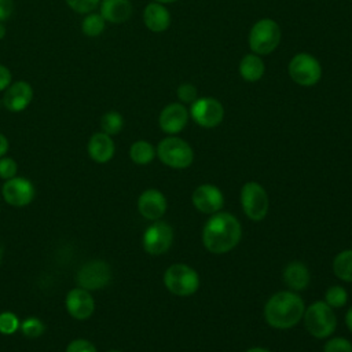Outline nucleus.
Returning a JSON list of instances; mask_svg holds the SVG:
<instances>
[{"instance_id":"f257e3e1","label":"nucleus","mask_w":352,"mask_h":352,"mask_svg":"<svg viewBox=\"0 0 352 352\" xmlns=\"http://www.w3.org/2000/svg\"><path fill=\"white\" fill-rule=\"evenodd\" d=\"M241 236V223L228 212L213 213L202 230L204 246L214 254H223L232 250L239 243Z\"/></svg>"},{"instance_id":"f03ea898","label":"nucleus","mask_w":352,"mask_h":352,"mask_svg":"<svg viewBox=\"0 0 352 352\" xmlns=\"http://www.w3.org/2000/svg\"><path fill=\"white\" fill-rule=\"evenodd\" d=\"M304 311V300L297 293L278 292L265 302L264 318L271 327L286 330L302 319Z\"/></svg>"},{"instance_id":"7ed1b4c3","label":"nucleus","mask_w":352,"mask_h":352,"mask_svg":"<svg viewBox=\"0 0 352 352\" xmlns=\"http://www.w3.org/2000/svg\"><path fill=\"white\" fill-rule=\"evenodd\" d=\"M307 330L315 338H327L337 327V318L330 305L324 301H315L304 311Z\"/></svg>"},{"instance_id":"20e7f679","label":"nucleus","mask_w":352,"mask_h":352,"mask_svg":"<svg viewBox=\"0 0 352 352\" xmlns=\"http://www.w3.org/2000/svg\"><path fill=\"white\" fill-rule=\"evenodd\" d=\"M280 28L271 18L257 21L249 33V47L253 54L268 55L276 50L280 43Z\"/></svg>"},{"instance_id":"39448f33","label":"nucleus","mask_w":352,"mask_h":352,"mask_svg":"<svg viewBox=\"0 0 352 352\" xmlns=\"http://www.w3.org/2000/svg\"><path fill=\"white\" fill-rule=\"evenodd\" d=\"M155 153L162 164L175 169L188 168L194 161L191 146L186 140L172 135L158 143Z\"/></svg>"},{"instance_id":"423d86ee","label":"nucleus","mask_w":352,"mask_h":352,"mask_svg":"<svg viewBox=\"0 0 352 352\" xmlns=\"http://www.w3.org/2000/svg\"><path fill=\"white\" fill-rule=\"evenodd\" d=\"M165 287L175 296L187 297L194 294L199 287L198 272L187 264H172L164 274Z\"/></svg>"},{"instance_id":"0eeeda50","label":"nucleus","mask_w":352,"mask_h":352,"mask_svg":"<svg viewBox=\"0 0 352 352\" xmlns=\"http://www.w3.org/2000/svg\"><path fill=\"white\" fill-rule=\"evenodd\" d=\"M287 73L296 84L301 87H312L322 77V66L314 55L298 52L290 59Z\"/></svg>"},{"instance_id":"6e6552de","label":"nucleus","mask_w":352,"mask_h":352,"mask_svg":"<svg viewBox=\"0 0 352 352\" xmlns=\"http://www.w3.org/2000/svg\"><path fill=\"white\" fill-rule=\"evenodd\" d=\"M241 204L245 214L253 221L263 220L270 209L267 191L256 182H248L242 186Z\"/></svg>"},{"instance_id":"1a4fd4ad","label":"nucleus","mask_w":352,"mask_h":352,"mask_svg":"<svg viewBox=\"0 0 352 352\" xmlns=\"http://www.w3.org/2000/svg\"><path fill=\"white\" fill-rule=\"evenodd\" d=\"M111 280V268L103 260H91L84 263L77 274L76 282L78 287L85 290H98L107 286Z\"/></svg>"},{"instance_id":"9d476101","label":"nucleus","mask_w":352,"mask_h":352,"mask_svg":"<svg viewBox=\"0 0 352 352\" xmlns=\"http://www.w3.org/2000/svg\"><path fill=\"white\" fill-rule=\"evenodd\" d=\"M190 116L199 126L214 128L224 118V107L217 99L212 96L197 98L191 103Z\"/></svg>"},{"instance_id":"9b49d317","label":"nucleus","mask_w":352,"mask_h":352,"mask_svg":"<svg viewBox=\"0 0 352 352\" xmlns=\"http://www.w3.org/2000/svg\"><path fill=\"white\" fill-rule=\"evenodd\" d=\"M143 249L153 256L162 254L168 252L173 242L172 227L161 220H155L148 226L143 234Z\"/></svg>"},{"instance_id":"f8f14e48","label":"nucleus","mask_w":352,"mask_h":352,"mask_svg":"<svg viewBox=\"0 0 352 352\" xmlns=\"http://www.w3.org/2000/svg\"><path fill=\"white\" fill-rule=\"evenodd\" d=\"M1 195L4 201L15 208L29 205L34 198L33 183L22 176H14L4 182L1 187Z\"/></svg>"},{"instance_id":"ddd939ff","label":"nucleus","mask_w":352,"mask_h":352,"mask_svg":"<svg viewBox=\"0 0 352 352\" xmlns=\"http://www.w3.org/2000/svg\"><path fill=\"white\" fill-rule=\"evenodd\" d=\"M65 307L72 318L77 320H84L94 314L95 301L89 290L77 286L66 294Z\"/></svg>"},{"instance_id":"4468645a","label":"nucleus","mask_w":352,"mask_h":352,"mask_svg":"<svg viewBox=\"0 0 352 352\" xmlns=\"http://www.w3.org/2000/svg\"><path fill=\"white\" fill-rule=\"evenodd\" d=\"M192 205L202 213L213 214L217 213L224 204L223 192L213 184L198 186L191 195Z\"/></svg>"},{"instance_id":"2eb2a0df","label":"nucleus","mask_w":352,"mask_h":352,"mask_svg":"<svg viewBox=\"0 0 352 352\" xmlns=\"http://www.w3.org/2000/svg\"><path fill=\"white\" fill-rule=\"evenodd\" d=\"M190 113L182 103L166 104L158 117L160 128L168 135H176L184 129L188 122Z\"/></svg>"},{"instance_id":"dca6fc26","label":"nucleus","mask_w":352,"mask_h":352,"mask_svg":"<svg viewBox=\"0 0 352 352\" xmlns=\"http://www.w3.org/2000/svg\"><path fill=\"white\" fill-rule=\"evenodd\" d=\"M33 100V88L28 81H15L4 91L3 104L8 111L19 113Z\"/></svg>"},{"instance_id":"f3484780","label":"nucleus","mask_w":352,"mask_h":352,"mask_svg":"<svg viewBox=\"0 0 352 352\" xmlns=\"http://www.w3.org/2000/svg\"><path fill=\"white\" fill-rule=\"evenodd\" d=\"M138 210L147 220H160L166 212V198L160 190H144L138 198Z\"/></svg>"},{"instance_id":"a211bd4d","label":"nucleus","mask_w":352,"mask_h":352,"mask_svg":"<svg viewBox=\"0 0 352 352\" xmlns=\"http://www.w3.org/2000/svg\"><path fill=\"white\" fill-rule=\"evenodd\" d=\"M87 150H88L89 157L95 162L106 164L113 158L116 146H114V142L110 135H107L104 132H96L89 138Z\"/></svg>"},{"instance_id":"6ab92c4d","label":"nucleus","mask_w":352,"mask_h":352,"mask_svg":"<svg viewBox=\"0 0 352 352\" xmlns=\"http://www.w3.org/2000/svg\"><path fill=\"white\" fill-rule=\"evenodd\" d=\"M143 22L148 30L161 33L169 28L170 14L161 3L153 1L148 3L143 11Z\"/></svg>"},{"instance_id":"aec40b11","label":"nucleus","mask_w":352,"mask_h":352,"mask_svg":"<svg viewBox=\"0 0 352 352\" xmlns=\"http://www.w3.org/2000/svg\"><path fill=\"white\" fill-rule=\"evenodd\" d=\"M132 4L129 0H102L100 1V15L106 22L124 23L132 15Z\"/></svg>"},{"instance_id":"412c9836","label":"nucleus","mask_w":352,"mask_h":352,"mask_svg":"<svg viewBox=\"0 0 352 352\" xmlns=\"http://www.w3.org/2000/svg\"><path fill=\"white\" fill-rule=\"evenodd\" d=\"M283 279H285V283L292 290L298 292L308 286L311 274L305 264H302L300 261H292L286 265V268L283 271Z\"/></svg>"},{"instance_id":"4be33fe9","label":"nucleus","mask_w":352,"mask_h":352,"mask_svg":"<svg viewBox=\"0 0 352 352\" xmlns=\"http://www.w3.org/2000/svg\"><path fill=\"white\" fill-rule=\"evenodd\" d=\"M264 62L257 54H248L239 62V74L248 82L258 81L264 76Z\"/></svg>"},{"instance_id":"5701e85b","label":"nucleus","mask_w":352,"mask_h":352,"mask_svg":"<svg viewBox=\"0 0 352 352\" xmlns=\"http://www.w3.org/2000/svg\"><path fill=\"white\" fill-rule=\"evenodd\" d=\"M333 272L338 279L352 282V249L342 250L334 257Z\"/></svg>"},{"instance_id":"b1692460","label":"nucleus","mask_w":352,"mask_h":352,"mask_svg":"<svg viewBox=\"0 0 352 352\" xmlns=\"http://www.w3.org/2000/svg\"><path fill=\"white\" fill-rule=\"evenodd\" d=\"M155 148L147 140H136L129 148L131 160L138 165H147L155 157Z\"/></svg>"},{"instance_id":"393cba45","label":"nucleus","mask_w":352,"mask_h":352,"mask_svg":"<svg viewBox=\"0 0 352 352\" xmlns=\"http://www.w3.org/2000/svg\"><path fill=\"white\" fill-rule=\"evenodd\" d=\"M104 26H106V21L100 14L89 12L81 23V30L88 37H98L103 33Z\"/></svg>"},{"instance_id":"a878e982","label":"nucleus","mask_w":352,"mask_h":352,"mask_svg":"<svg viewBox=\"0 0 352 352\" xmlns=\"http://www.w3.org/2000/svg\"><path fill=\"white\" fill-rule=\"evenodd\" d=\"M122 126H124V118L118 111H114V110L107 111L100 118L102 132H104L110 136L120 133Z\"/></svg>"},{"instance_id":"bb28decb","label":"nucleus","mask_w":352,"mask_h":352,"mask_svg":"<svg viewBox=\"0 0 352 352\" xmlns=\"http://www.w3.org/2000/svg\"><path fill=\"white\" fill-rule=\"evenodd\" d=\"M346 300H348V293L346 290L340 286V285H334V286H330L327 290H326V294H324V302L327 305H330L331 308H341L346 304Z\"/></svg>"},{"instance_id":"cd10ccee","label":"nucleus","mask_w":352,"mask_h":352,"mask_svg":"<svg viewBox=\"0 0 352 352\" xmlns=\"http://www.w3.org/2000/svg\"><path fill=\"white\" fill-rule=\"evenodd\" d=\"M19 329H21L22 334L28 338H37L45 331L44 323L38 318H34V316H29V318L23 319L19 324Z\"/></svg>"},{"instance_id":"c85d7f7f","label":"nucleus","mask_w":352,"mask_h":352,"mask_svg":"<svg viewBox=\"0 0 352 352\" xmlns=\"http://www.w3.org/2000/svg\"><path fill=\"white\" fill-rule=\"evenodd\" d=\"M21 320L11 311L0 312V333L4 336H11L19 329Z\"/></svg>"},{"instance_id":"c756f323","label":"nucleus","mask_w":352,"mask_h":352,"mask_svg":"<svg viewBox=\"0 0 352 352\" xmlns=\"http://www.w3.org/2000/svg\"><path fill=\"white\" fill-rule=\"evenodd\" d=\"M323 352H352V344L346 338L333 337L324 344Z\"/></svg>"},{"instance_id":"7c9ffc66","label":"nucleus","mask_w":352,"mask_h":352,"mask_svg":"<svg viewBox=\"0 0 352 352\" xmlns=\"http://www.w3.org/2000/svg\"><path fill=\"white\" fill-rule=\"evenodd\" d=\"M66 4L78 14H89L92 12L102 0H65Z\"/></svg>"},{"instance_id":"2f4dec72","label":"nucleus","mask_w":352,"mask_h":352,"mask_svg":"<svg viewBox=\"0 0 352 352\" xmlns=\"http://www.w3.org/2000/svg\"><path fill=\"white\" fill-rule=\"evenodd\" d=\"M176 95H177V99L183 103H192L198 98L197 88L192 84H188V82L180 84L177 87Z\"/></svg>"},{"instance_id":"473e14b6","label":"nucleus","mask_w":352,"mask_h":352,"mask_svg":"<svg viewBox=\"0 0 352 352\" xmlns=\"http://www.w3.org/2000/svg\"><path fill=\"white\" fill-rule=\"evenodd\" d=\"M18 165L11 157H1L0 158V177L4 180H8L14 176H16Z\"/></svg>"},{"instance_id":"72a5a7b5","label":"nucleus","mask_w":352,"mask_h":352,"mask_svg":"<svg viewBox=\"0 0 352 352\" xmlns=\"http://www.w3.org/2000/svg\"><path fill=\"white\" fill-rule=\"evenodd\" d=\"M65 352H98V351L91 341L84 338H77L67 344Z\"/></svg>"},{"instance_id":"f704fd0d","label":"nucleus","mask_w":352,"mask_h":352,"mask_svg":"<svg viewBox=\"0 0 352 352\" xmlns=\"http://www.w3.org/2000/svg\"><path fill=\"white\" fill-rule=\"evenodd\" d=\"M11 80H12L11 70L7 66L0 65V91H6L10 87Z\"/></svg>"},{"instance_id":"c9c22d12","label":"nucleus","mask_w":352,"mask_h":352,"mask_svg":"<svg viewBox=\"0 0 352 352\" xmlns=\"http://www.w3.org/2000/svg\"><path fill=\"white\" fill-rule=\"evenodd\" d=\"M14 11L12 0H0V22L7 21Z\"/></svg>"},{"instance_id":"e433bc0d","label":"nucleus","mask_w":352,"mask_h":352,"mask_svg":"<svg viewBox=\"0 0 352 352\" xmlns=\"http://www.w3.org/2000/svg\"><path fill=\"white\" fill-rule=\"evenodd\" d=\"M8 139L0 132V158L6 155V153L8 151Z\"/></svg>"},{"instance_id":"4c0bfd02","label":"nucleus","mask_w":352,"mask_h":352,"mask_svg":"<svg viewBox=\"0 0 352 352\" xmlns=\"http://www.w3.org/2000/svg\"><path fill=\"white\" fill-rule=\"evenodd\" d=\"M345 323H346V327L351 330L352 333V307L346 311V315H345Z\"/></svg>"},{"instance_id":"58836bf2","label":"nucleus","mask_w":352,"mask_h":352,"mask_svg":"<svg viewBox=\"0 0 352 352\" xmlns=\"http://www.w3.org/2000/svg\"><path fill=\"white\" fill-rule=\"evenodd\" d=\"M245 352H270V351H268V349H265V348L254 346V348H250V349H248V351H245Z\"/></svg>"},{"instance_id":"ea45409f","label":"nucleus","mask_w":352,"mask_h":352,"mask_svg":"<svg viewBox=\"0 0 352 352\" xmlns=\"http://www.w3.org/2000/svg\"><path fill=\"white\" fill-rule=\"evenodd\" d=\"M6 36V26L3 22H0V40Z\"/></svg>"},{"instance_id":"a19ab883","label":"nucleus","mask_w":352,"mask_h":352,"mask_svg":"<svg viewBox=\"0 0 352 352\" xmlns=\"http://www.w3.org/2000/svg\"><path fill=\"white\" fill-rule=\"evenodd\" d=\"M154 1L161 3V4H168V3H175V1H177V0H154Z\"/></svg>"},{"instance_id":"79ce46f5","label":"nucleus","mask_w":352,"mask_h":352,"mask_svg":"<svg viewBox=\"0 0 352 352\" xmlns=\"http://www.w3.org/2000/svg\"><path fill=\"white\" fill-rule=\"evenodd\" d=\"M107 352H121V351H117V349H113V351H107Z\"/></svg>"}]
</instances>
